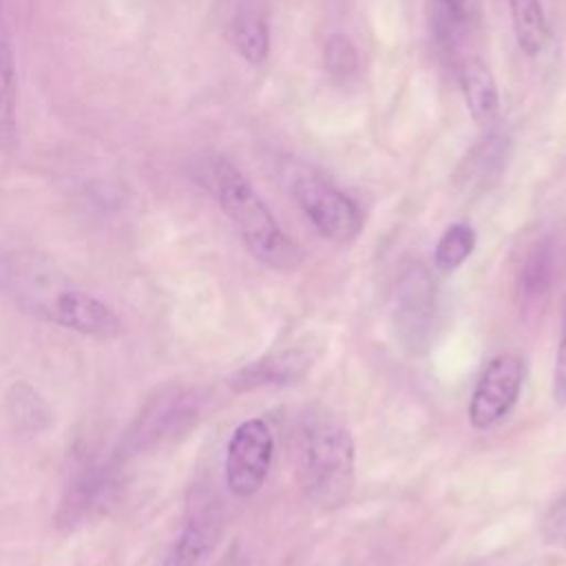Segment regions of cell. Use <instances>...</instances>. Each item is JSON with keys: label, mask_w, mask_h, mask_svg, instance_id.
<instances>
[{"label": "cell", "mask_w": 566, "mask_h": 566, "mask_svg": "<svg viewBox=\"0 0 566 566\" xmlns=\"http://www.w3.org/2000/svg\"><path fill=\"white\" fill-rule=\"evenodd\" d=\"M323 64L334 80L352 77L358 71V51L354 42L340 33L329 35L323 46Z\"/></svg>", "instance_id": "cell-19"}, {"label": "cell", "mask_w": 566, "mask_h": 566, "mask_svg": "<svg viewBox=\"0 0 566 566\" xmlns=\"http://www.w3.org/2000/svg\"><path fill=\"white\" fill-rule=\"evenodd\" d=\"M433 318H436L433 281L420 263H413L400 274L398 287H396V307H394L396 336L411 356L427 352L433 334Z\"/></svg>", "instance_id": "cell-9"}, {"label": "cell", "mask_w": 566, "mask_h": 566, "mask_svg": "<svg viewBox=\"0 0 566 566\" xmlns=\"http://www.w3.org/2000/svg\"><path fill=\"white\" fill-rule=\"evenodd\" d=\"M316 352L307 345H294L283 347L276 352H270L241 369H237L228 378V387L232 394H248L252 389L261 387H281L292 385L307 376L316 360Z\"/></svg>", "instance_id": "cell-11"}, {"label": "cell", "mask_w": 566, "mask_h": 566, "mask_svg": "<svg viewBox=\"0 0 566 566\" xmlns=\"http://www.w3.org/2000/svg\"><path fill=\"white\" fill-rule=\"evenodd\" d=\"M433 27L438 40L453 46L464 29V0H433Z\"/></svg>", "instance_id": "cell-20"}, {"label": "cell", "mask_w": 566, "mask_h": 566, "mask_svg": "<svg viewBox=\"0 0 566 566\" xmlns=\"http://www.w3.org/2000/svg\"><path fill=\"white\" fill-rule=\"evenodd\" d=\"M210 184L241 243L259 263L276 272H294L301 268V245L281 228L265 201L232 161L223 157L212 159Z\"/></svg>", "instance_id": "cell-3"}, {"label": "cell", "mask_w": 566, "mask_h": 566, "mask_svg": "<svg viewBox=\"0 0 566 566\" xmlns=\"http://www.w3.org/2000/svg\"><path fill=\"white\" fill-rule=\"evenodd\" d=\"M223 566H250V564H248V559L239 553V548H234L232 553H228Z\"/></svg>", "instance_id": "cell-23"}, {"label": "cell", "mask_w": 566, "mask_h": 566, "mask_svg": "<svg viewBox=\"0 0 566 566\" xmlns=\"http://www.w3.org/2000/svg\"><path fill=\"white\" fill-rule=\"evenodd\" d=\"M553 272H555V263H553V252L548 248H535L520 274V294L524 298V303H537L542 296L548 294L551 283H553Z\"/></svg>", "instance_id": "cell-18"}, {"label": "cell", "mask_w": 566, "mask_h": 566, "mask_svg": "<svg viewBox=\"0 0 566 566\" xmlns=\"http://www.w3.org/2000/svg\"><path fill=\"white\" fill-rule=\"evenodd\" d=\"M7 411L18 429L24 431H42L51 422V409L44 398L29 385L15 382L7 394Z\"/></svg>", "instance_id": "cell-16"}, {"label": "cell", "mask_w": 566, "mask_h": 566, "mask_svg": "<svg viewBox=\"0 0 566 566\" xmlns=\"http://www.w3.org/2000/svg\"><path fill=\"white\" fill-rule=\"evenodd\" d=\"M460 86L471 119L491 126L500 113V93L491 69L482 60H467L460 69Z\"/></svg>", "instance_id": "cell-12"}, {"label": "cell", "mask_w": 566, "mask_h": 566, "mask_svg": "<svg viewBox=\"0 0 566 566\" xmlns=\"http://www.w3.org/2000/svg\"><path fill=\"white\" fill-rule=\"evenodd\" d=\"M0 292L20 312L49 325L97 340L124 334V321L108 303L33 252L0 254Z\"/></svg>", "instance_id": "cell-1"}, {"label": "cell", "mask_w": 566, "mask_h": 566, "mask_svg": "<svg viewBox=\"0 0 566 566\" xmlns=\"http://www.w3.org/2000/svg\"><path fill=\"white\" fill-rule=\"evenodd\" d=\"M128 458L117 449L108 458H86L73 473L55 511L60 531H75L104 515L119 500Z\"/></svg>", "instance_id": "cell-4"}, {"label": "cell", "mask_w": 566, "mask_h": 566, "mask_svg": "<svg viewBox=\"0 0 566 566\" xmlns=\"http://www.w3.org/2000/svg\"><path fill=\"white\" fill-rule=\"evenodd\" d=\"M524 382V363L517 354H497L482 369L467 407L475 431H489L517 405Z\"/></svg>", "instance_id": "cell-7"}, {"label": "cell", "mask_w": 566, "mask_h": 566, "mask_svg": "<svg viewBox=\"0 0 566 566\" xmlns=\"http://www.w3.org/2000/svg\"><path fill=\"white\" fill-rule=\"evenodd\" d=\"M475 243H478V237L471 223L467 221L451 223L436 243V250H433L436 268L442 274L455 272L473 254Z\"/></svg>", "instance_id": "cell-17"}, {"label": "cell", "mask_w": 566, "mask_h": 566, "mask_svg": "<svg viewBox=\"0 0 566 566\" xmlns=\"http://www.w3.org/2000/svg\"><path fill=\"white\" fill-rule=\"evenodd\" d=\"M199 398L188 389H175L153 398L130 427L124 447L126 458L142 449H153L161 442H170L186 436L199 418Z\"/></svg>", "instance_id": "cell-8"}, {"label": "cell", "mask_w": 566, "mask_h": 566, "mask_svg": "<svg viewBox=\"0 0 566 566\" xmlns=\"http://www.w3.org/2000/svg\"><path fill=\"white\" fill-rule=\"evenodd\" d=\"M553 398L557 405L566 407V321H564V332L557 345L555 354V367H553Z\"/></svg>", "instance_id": "cell-21"}, {"label": "cell", "mask_w": 566, "mask_h": 566, "mask_svg": "<svg viewBox=\"0 0 566 566\" xmlns=\"http://www.w3.org/2000/svg\"><path fill=\"white\" fill-rule=\"evenodd\" d=\"M544 537L553 544H566V495L546 515Z\"/></svg>", "instance_id": "cell-22"}, {"label": "cell", "mask_w": 566, "mask_h": 566, "mask_svg": "<svg viewBox=\"0 0 566 566\" xmlns=\"http://www.w3.org/2000/svg\"><path fill=\"white\" fill-rule=\"evenodd\" d=\"M230 42L234 51L252 66L268 60L270 53V22L259 4H243L230 22Z\"/></svg>", "instance_id": "cell-13"}, {"label": "cell", "mask_w": 566, "mask_h": 566, "mask_svg": "<svg viewBox=\"0 0 566 566\" xmlns=\"http://www.w3.org/2000/svg\"><path fill=\"white\" fill-rule=\"evenodd\" d=\"M221 531L223 513L219 502L206 493H195L164 566H206L219 544Z\"/></svg>", "instance_id": "cell-10"}, {"label": "cell", "mask_w": 566, "mask_h": 566, "mask_svg": "<svg viewBox=\"0 0 566 566\" xmlns=\"http://www.w3.org/2000/svg\"><path fill=\"white\" fill-rule=\"evenodd\" d=\"M292 197L321 237L349 243L360 234L363 212L358 203L325 177L298 175L292 184Z\"/></svg>", "instance_id": "cell-5"}, {"label": "cell", "mask_w": 566, "mask_h": 566, "mask_svg": "<svg viewBox=\"0 0 566 566\" xmlns=\"http://www.w3.org/2000/svg\"><path fill=\"white\" fill-rule=\"evenodd\" d=\"M18 130V80L9 38L0 29V150L15 142Z\"/></svg>", "instance_id": "cell-15"}, {"label": "cell", "mask_w": 566, "mask_h": 566, "mask_svg": "<svg viewBox=\"0 0 566 566\" xmlns=\"http://www.w3.org/2000/svg\"><path fill=\"white\" fill-rule=\"evenodd\" d=\"M298 478L312 502L321 509L343 506L356 478V444L347 424L323 407L301 416L296 436Z\"/></svg>", "instance_id": "cell-2"}, {"label": "cell", "mask_w": 566, "mask_h": 566, "mask_svg": "<svg viewBox=\"0 0 566 566\" xmlns=\"http://www.w3.org/2000/svg\"><path fill=\"white\" fill-rule=\"evenodd\" d=\"M274 438L263 418L239 422L226 444V486L239 500L256 495L270 473Z\"/></svg>", "instance_id": "cell-6"}, {"label": "cell", "mask_w": 566, "mask_h": 566, "mask_svg": "<svg viewBox=\"0 0 566 566\" xmlns=\"http://www.w3.org/2000/svg\"><path fill=\"white\" fill-rule=\"evenodd\" d=\"M511 24L520 51L535 57L548 42V22L539 0H509Z\"/></svg>", "instance_id": "cell-14"}]
</instances>
